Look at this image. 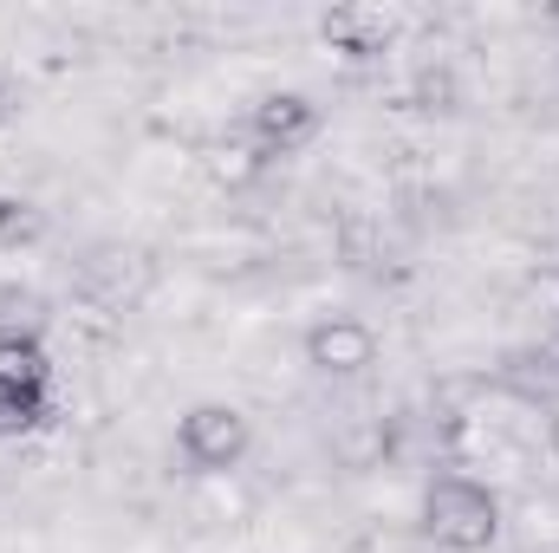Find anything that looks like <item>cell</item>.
Returning a JSON list of instances; mask_svg holds the SVG:
<instances>
[{
    "label": "cell",
    "mask_w": 559,
    "mask_h": 553,
    "mask_svg": "<svg viewBox=\"0 0 559 553\" xmlns=\"http://www.w3.org/2000/svg\"><path fill=\"white\" fill-rule=\"evenodd\" d=\"M20 111H26L20 85H13V79H0V131H7V125H20Z\"/></svg>",
    "instance_id": "30bf717a"
},
{
    "label": "cell",
    "mask_w": 559,
    "mask_h": 553,
    "mask_svg": "<svg viewBox=\"0 0 559 553\" xmlns=\"http://www.w3.org/2000/svg\"><path fill=\"white\" fill-rule=\"evenodd\" d=\"M39 228H46V215H39L26 196H0V255H7V248L39 242Z\"/></svg>",
    "instance_id": "52a82bcc"
},
{
    "label": "cell",
    "mask_w": 559,
    "mask_h": 553,
    "mask_svg": "<svg viewBox=\"0 0 559 553\" xmlns=\"http://www.w3.org/2000/svg\"><path fill=\"white\" fill-rule=\"evenodd\" d=\"M52 385V358L33 332H0V391L13 398H46Z\"/></svg>",
    "instance_id": "8992f818"
},
{
    "label": "cell",
    "mask_w": 559,
    "mask_h": 553,
    "mask_svg": "<svg viewBox=\"0 0 559 553\" xmlns=\"http://www.w3.org/2000/svg\"><path fill=\"white\" fill-rule=\"evenodd\" d=\"M248 443H254V430H248V416L235 411V404H195L176 423V449L195 469H235L248 456Z\"/></svg>",
    "instance_id": "7a4b0ae2"
},
{
    "label": "cell",
    "mask_w": 559,
    "mask_h": 553,
    "mask_svg": "<svg viewBox=\"0 0 559 553\" xmlns=\"http://www.w3.org/2000/svg\"><path fill=\"white\" fill-rule=\"evenodd\" d=\"M261 150H254V138L248 143H215L209 150V169H215V183H248V176H261Z\"/></svg>",
    "instance_id": "ba28073f"
},
{
    "label": "cell",
    "mask_w": 559,
    "mask_h": 553,
    "mask_svg": "<svg viewBox=\"0 0 559 553\" xmlns=\"http://www.w3.org/2000/svg\"><path fill=\"white\" fill-rule=\"evenodd\" d=\"M319 33H325L345 59H378V52L391 46L397 20H391L384 7H332V13L319 20Z\"/></svg>",
    "instance_id": "5b68a950"
},
{
    "label": "cell",
    "mask_w": 559,
    "mask_h": 553,
    "mask_svg": "<svg viewBox=\"0 0 559 553\" xmlns=\"http://www.w3.org/2000/svg\"><path fill=\"white\" fill-rule=\"evenodd\" d=\"M423 534L449 553H481L501 534V495L475 475H436L423 489Z\"/></svg>",
    "instance_id": "6da1fadb"
},
{
    "label": "cell",
    "mask_w": 559,
    "mask_h": 553,
    "mask_svg": "<svg viewBox=\"0 0 559 553\" xmlns=\"http://www.w3.org/2000/svg\"><path fill=\"white\" fill-rule=\"evenodd\" d=\"M52 416L46 398H13V391H0V436H26V430H39Z\"/></svg>",
    "instance_id": "9c48e42d"
},
{
    "label": "cell",
    "mask_w": 559,
    "mask_h": 553,
    "mask_svg": "<svg viewBox=\"0 0 559 553\" xmlns=\"http://www.w3.org/2000/svg\"><path fill=\"white\" fill-rule=\"evenodd\" d=\"M319 131V105L306 98V92H274V98H261L254 105V125H248V138L261 156H286V150H299V143Z\"/></svg>",
    "instance_id": "277c9868"
},
{
    "label": "cell",
    "mask_w": 559,
    "mask_h": 553,
    "mask_svg": "<svg viewBox=\"0 0 559 553\" xmlns=\"http://www.w3.org/2000/svg\"><path fill=\"white\" fill-rule=\"evenodd\" d=\"M554 13H559V7H554Z\"/></svg>",
    "instance_id": "8fae6325"
},
{
    "label": "cell",
    "mask_w": 559,
    "mask_h": 553,
    "mask_svg": "<svg viewBox=\"0 0 559 553\" xmlns=\"http://www.w3.org/2000/svg\"><path fill=\"white\" fill-rule=\"evenodd\" d=\"M306 358H312L319 372H338V378H352V372L378 365V332H371L365 319H345V313H332V319H319V326L306 332Z\"/></svg>",
    "instance_id": "3957f363"
}]
</instances>
